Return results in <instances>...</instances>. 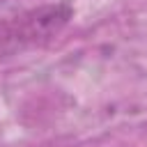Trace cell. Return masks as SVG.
<instances>
[{
  "label": "cell",
  "mask_w": 147,
  "mask_h": 147,
  "mask_svg": "<svg viewBox=\"0 0 147 147\" xmlns=\"http://www.w3.org/2000/svg\"><path fill=\"white\" fill-rule=\"evenodd\" d=\"M74 18L69 2H53L0 21V62L53 41Z\"/></svg>",
  "instance_id": "obj_1"
}]
</instances>
